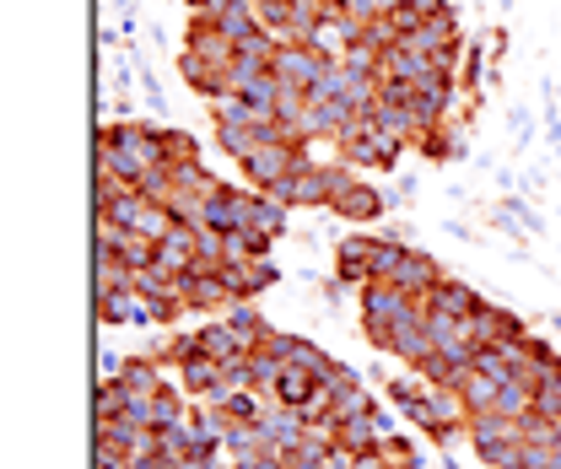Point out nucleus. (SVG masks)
<instances>
[{"mask_svg":"<svg viewBox=\"0 0 561 469\" xmlns=\"http://www.w3.org/2000/svg\"><path fill=\"white\" fill-rule=\"evenodd\" d=\"M227 469H291V465H286V454H276V448H254V454L227 459Z\"/></svg>","mask_w":561,"mask_h":469,"instance_id":"a878e982","label":"nucleus"},{"mask_svg":"<svg viewBox=\"0 0 561 469\" xmlns=\"http://www.w3.org/2000/svg\"><path fill=\"white\" fill-rule=\"evenodd\" d=\"M195 345H201L206 356H216V362H238V356H249V340L238 335L227 319H210L206 330H195Z\"/></svg>","mask_w":561,"mask_h":469,"instance_id":"f3484780","label":"nucleus"},{"mask_svg":"<svg viewBox=\"0 0 561 469\" xmlns=\"http://www.w3.org/2000/svg\"><path fill=\"white\" fill-rule=\"evenodd\" d=\"M227 324L249 340V351H254V345H265V340L276 335V324H271V319H265L254 302H232V308H227Z\"/></svg>","mask_w":561,"mask_h":469,"instance_id":"aec40b11","label":"nucleus"},{"mask_svg":"<svg viewBox=\"0 0 561 469\" xmlns=\"http://www.w3.org/2000/svg\"><path fill=\"white\" fill-rule=\"evenodd\" d=\"M238 98H243V103H249V108H254V114H260V119L271 125V119H276V103H280V76H276V70H271V76H260V81H249V87H243Z\"/></svg>","mask_w":561,"mask_h":469,"instance_id":"412c9836","label":"nucleus"},{"mask_svg":"<svg viewBox=\"0 0 561 469\" xmlns=\"http://www.w3.org/2000/svg\"><path fill=\"white\" fill-rule=\"evenodd\" d=\"M308 415L302 410H291V404H280V400H265V410H260V432H265V443L276 448V454H286L291 459V448L308 437Z\"/></svg>","mask_w":561,"mask_h":469,"instance_id":"0eeeda50","label":"nucleus"},{"mask_svg":"<svg viewBox=\"0 0 561 469\" xmlns=\"http://www.w3.org/2000/svg\"><path fill=\"white\" fill-rule=\"evenodd\" d=\"M330 210H335V216H351V221H373V216H383V210H389V195H378L373 184H362V179H356V184H351Z\"/></svg>","mask_w":561,"mask_h":469,"instance_id":"a211bd4d","label":"nucleus"},{"mask_svg":"<svg viewBox=\"0 0 561 469\" xmlns=\"http://www.w3.org/2000/svg\"><path fill=\"white\" fill-rule=\"evenodd\" d=\"M496 389H502L496 378H486V373H476V367H470V373H465V378L454 384V394H459V410H465V421H476V415H491V410H496Z\"/></svg>","mask_w":561,"mask_h":469,"instance_id":"4468645a","label":"nucleus"},{"mask_svg":"<svg viewBox=\"0 0 561 469\" xmlns=\"http://www.w3.org/2000/svg\"><path fill=\"white\" fill-rule=\"evenodd\" d=\"M551 324H557V335H561V313H551Z\"/></svg>","mask_w":561,"mask_h":469,"instance_id":"c85d7f7f","label":"nucleus"},{"mask_svg":"<svg viewBox=\"0 0 561 469\" xmlns=\"http://www.w3.org/2000/svg\"><path fill=\"white\" fill-rule=\"evenodd\" d=\"M341 151H346L351 162H362V168H394L400 151H405V140H394L378 119H356V125L341 135Z\"/></svg>","mask_w":561,"mask_h":469,"instance_id":"f03ea898","label":"nucleus"},{"mask_svg":"<svg viewBox=\"0 0 561 469\" xmlns=\"http://www.w3.org/2000/svg\"><path fill=\"white\" fill-rule=\"evenodd\" d=\"M114 378L130 389V400H151V394H162V389H168V384H162L157 356H125V367H119Z\"/></svg>","mask_w":561,"mask_h":469,"instance_id":"dca6fc26","label":"nucleus"},{"mask_svg":"<svg viewBox=\"0 0 561 469\" xmlns=\"http://www.w3.org/2000/svg\"><path fill=\"white\" fill-rule=\"evenodd\" d=\"M426 308H437V313H459V319H470L476 308H481V291H470L465 281H448L443 275V286L426 297Z\"/></svg>","mask_w":561,"mask_h":469,"instance_id":"6ab92c4d","label":"nucleus"},{"mask_svg":"<svg viewBox=\"0 0 561 469\" xmlns=\"http://www.w3.org/2000/svg\"><path fill=\"white\" fill-rule=\"evenodd\" d=\"M221 275L238 291V302H254L265 286H276V265L271 260H221Z\"/></svg>","mask_w":561,"mask_h":469,"instance_id":"f8f14e48","label":"nucleus"},{"mask_svg":"<svg viewBox=\"0 0 561 469\" xmlns=\"http://www.w3.org/2000/svg\"><path fill=\"white\" fill-rule=\"evenodd\" d=\"M330 66H335V55H324L319 44H280L276 66L271 70H276L286 87H308V92H313V87H319V76H324Z\"/></svg>","mask_w":561,"mask_h":469,"instance_id":"20e7f679","label":"nucleus"},{"mask_svg":"<svg viewBox=\"0 0 561 469\" xmlns=\"http://www.w3.org/2000/svg\"><path fill=\"white\" fill-rule=\"evenodd\" d=\"M465 324H470V340H476V345H496V340L529 335V330H524V319H518L513 308H502V302H486V297H481V308H476V313H470Z\"/></svg>","mask_w":561,"mask_h":469,"instance_id":"9d476101","label":"nucleus"},{"mask_svg":"<svg viewBox=\"0 0 561 469\" xmlns=\"http://www.w3.org/2000/svg\"><path fill=\"white\" fill-rule=\"evenodd\" d=\"M405 297H416V302H426L437 286H443V270H437V260L432 254H416V249H405V260L394 265V275H389Z\"/></svg>","mask_w":561,"mask_h":469,"instance_id":"9b49d317","label":"nucleus"},{"mask_svg":"<svg viewBox=\"0 0 561 469\" xmlns=\"http://www.w3.org/2000/svg\"><path fill=\"white\" fill-rule=\"evenodd\" d=\"M125 404H130V389H125L119 378H103V384H98V400H92L98 415H119Z\"/></svg>","mask_w":561,"mask_h":469,"instance_id":"b1692460","label":"nucleus"},{"mask_svg":"<svg viewBox=\"0 0 561 469\" xmlns=\"http://www.w3.org/2000/svg\"><path fill=\"white\" fill-rule=\"evenodd\" d=\"M179 291H184V302H190L195 313H227V308L238 302V291L227 286L221 265H210V260L184 270V275H179Z\"/></svg>","mask_w":561,"mask_h":469,"instance_id":"7ed1b4c3","label":"nucleus"},{"mask_svg":"<svg viewBox=\"0 0 561 469\" xmlns=\"http://www.w3.org/2000/svg\"><path fill=\"white\" fill-rule=\"evenodd\" d=\"M400 5H411L416 16H437V11H448V0H400Z\"/></svg>","mask_w":561,"mask_h":469,"instance_id":"bb28decb","label":"nucleus"},{"mask_svg":"<svg viewBox=\"0 0 561 469\" xmlns=\"http://www.w3.org/2000/svg\"><path fill=\"white\" fill-rule=\"evenodd\" d=\"M254 201H260V195L221 184V190L206 201V221H201V227H216V232H243V227L254 221Z\"/></svg>","mask_w":561,"mask_h":469,"instance_id":"6e6552de","label":"nucleus"},{"mask_svg":"<svg viewBox=\"0 0 561 469\" xmlns=\"http://www.w3.org/2000/svg\"><path fill=\"white\" fill-rule=\"evenodd\" d=\"M411 49H421V55H432L437 66H459V22H454V11H437V16H421L416 33L405 38Z\"/></svg>","mask_w":561,"mask_h":469,"instance_id":"39448f33","label":"nucleus"},{"mask_svg":"<svg viewBox=\"0 0 561 469\" xmlns=\"http://www.w3.org/2000/svg\"><path fill=\"white\" fill-rule=\"evenodd\" d=\"M280 205H291V210H302V205H330V179H324V162H297L286 179H280L276 190H271Z\"/></svg>","mask_w":561,"mask_h":469,"instance_id":"423d86ee","label":"nucleus"},{"mask_svg":"<svg viewBox=\"0 0 561 469\" xmlns=\"http://www.w3.org/2000/svg\"><path fill=\"white\" fill-rule=\"evenodd\" d=\"M98 319L103 324H157L151 319V302L140 291H108V297H98Z\"/></svg>","mask_w":561,"mask_h":469,"instance_id":"2eb2a0df","label":"nucleus"},{"mask_svg":"<svg viewBox=\"0 0 561 469\" xmlns=\"http://www.w3.org/2000/svg\"><path fill=\"white\" fill-rule=\"evenodd\" d=\"M179 384H184V394H190V400H216L221 389H232L227 362H216V356H206V351H195V356L179 367Z\"/></svg>","mask_w":561,"mask_h":469,"instance_id":"1a4fd4ad","label":"nucleus"},{"mask_svg":"<svg viewBox=\"0 0 561 469\" xmlns=\"http://www.w3.org/2000/svg\"><path fill=\"white\" fill-rule=\"evenodd\" d=\"M184 5H190V16H216L227 0H184Z\"/></svg>","mask_w":561,"mask_h":469,"instance_id":"cd10ccee","label":"nucleus"},{"mask_svg":"<svg viewBox=\"0 0 561 469\" xmlns=\"http://www.w3.org/2000/svg\"><path fill=\"white\" fill-rule=\"evenodd\" d=\"M216 33L227 38V44H243V38H254V33H265V22H260V11H254V0H227L216 16Z\"/></svg>","mask_w":561,"mask_h":469,"instance_id":"ddd939ff","label":"nucleus"},{"mask_svg":"<svg viewBox=\"0 0 561 469\" xmlns=\"http://www.w3.org/2000/svg\"><path fill=\"white\" fill-rule=\"evenodd\" d=\"M535 415H540V421H561V373L535 389Z\"/></svg>","mask_w":561,"mask_h":469,"instance_id":"393cba45","label":"nucleus"},{"mask_svg":"<svg viewBox=\"0 0 561 469\" xmlns=\"http://www.w3.org/2000/svg\"><path fill=\"white\" fill-rule=\"evenodd\" d=\"M184 415H190L184 389H162V394H151V426H173V421H184Z\"/></svg>","mask_w":561,"mask_h":469,"instance_id":"5701e85b","label":"nucleus"},{"mask_svg":"<svg viewBox=\"0 0 561 469\" xmlns=\"http://www.w3.org/2000/svg\"><path fill=\"white\" fill-rule=\"evenodd\" d=\"M297 162H308V146H291V140H260L249 157H238V168L249 173V184H254L260 195H271Z\"/></svg>","mask_w":561,"mask_h":469,"instance_id":"f257e3e1","label":"nucleus"},{"mask_svg":"<svg viewBox=\"0 0 561 469\" xmlns=\"http://www.w3.org/2000/svg\"><path fill=\"white\" fill-rule=\"evenodd\" d=\"M496 415L529 421V415H535V389H529V384H502V389H496Z\"/></svg>","mask_w":561,"mask_h":469,"instance_id":"4be33fe9","label":"nucleus"}]
</instances>
